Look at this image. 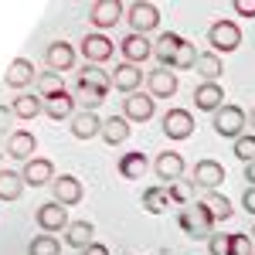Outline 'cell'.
I'll list each match as a JSON object with an SVG mask.
<instances>
[{"instance_id": "6da1fadb", "label": "cell", "mask_w": 255, "mask_h": 255, "mask_svg": "<svg viewBox=\"0 0 255 255\" xmlns=\"http://www.w3.org/2000/svg\"><path fill=\"white\" fill-rule=\"evenodd\" d=\"M187 187H180V184H153V187H146L143 191V208L150 211V215H163L170 204L177 208H187Z\"/></svg>"}, {"instance_id": "7a4b0ae2", "label": "cell", "mask_w": 255, "mask_h": 255, "mask_svg": "<svg viewBox=\"0 0 255 255\" xmlns=\"http://www.w3.org/2000/svg\"><path fill=\"white\" fill-rule=\"evenodd\" d=\"M177 225H180L191 238H211L215 235V215H211L201 201L180 208V211H177Z\"/></svg>"}, {"instance_id": "3957f363", "label": "cell", "mask_w": 255, "mask_h": 255, "mask_svg": "<svg viewBox=\"0 0 255 255\" xmlns=\"http://www.w3.org/2000/svg\"><path fill=\"white\" fill-rule=\"evenodd\" d=\"M245 123H249L245 109H242V106H232V102H225V106L218 109L215 116H211V126H215V133H218V136H225V139L245 136V133H242V129H245Z\"/></svg>"}, {"instance_id": "277c9868", "label": "cell", "mask_w": 255, "mask_h": 255, "mask_svg": "<svg viewBox=\"0 0 255 255\" xmlns=\"http://www.w3.org/2000/svg\"><path fill=\"white\" fill-rule=\"evenodd\" d=\"M126 20H129V27H133V34H143V38H146L150 31H157L160 7L150 3V0H136V3L126 7Z\"/></svg>"}, {"instance_id": "5b68a950", "label": "cell", "mask_w": 255, "mask_h": 255, "mask_svg": "<svg viewBox=\"0 0 255 255\" xmlns=\"http://www.w3.org/2000/svg\"><path fill=\"white\" fill-rule=\"evenodd\" d=\"M208 41H211V48H215V55H228V51H238L242 48V27H238L235 20H215L211 27H208Z\"/></svg>"}, {"instance_id": "8992f818", "label": "cell", "mask_w": 255, "mask_h": 255, "mask_svg": "<svg viewBox=\"0 0 255 255\" xmlns=\"http://www.w3.org/2000/svg\"><path fill=\"white\" fill-rule=\"evenodd\" d=\"M123 14H126V7L116 3V0H96V3L89 7V24L99 27V34H102V31H109V27H116L119 20H123Z\"/></svg>"}, {"instance_id": "52a82bcc", "label": "cell", "mask_w": 255, "mask_h": 255, "mask_svg": "<svg viewBox=\"0 0 255 255\" xmlns=\"http://www.w3.org/2000/svg\"><path fill=\"white\" fill-rule=\"evenodd\" d=\"M38 228L44 232V235H55V232H68V211H65V204H58V201H48V204H41L38 208Z\"/></svg>"}, {"instance_id": "ba28073f", "label": "cell", "mask_w": 255, "mask_h": 255, "mask_svg": "<svg viewBox=\"0 0 255 255\" xmlns=\"http://www.w3.org/2000/svg\"><path fill=\"white\" fill-rule=\"evenodd\" d=\"M163 133H167V139H187L191 133H194V116L187 113V109H167V116H163Z\"/></svg>"}, {"instance_id": "9c48e42d", "label": "cell", "mask_w": 255, "mask_h": 255, "mask_svg": "<svg viewBox=\"0 0 255 255\" xmlns=\"http://www.w3.org/2000/svg\"><path fill=\"white\" fill-rule=\"evenodd\" d=\"M113 51H116L113 41L106 38V34H99V31L82 38V55H85L89 65H102V61H109V58H113Z\"/></svg>"}, {"instance_id": "30bf717a", "label": "cell", "mask_w": 255, "mask_h": 255, "mask_svg": "<svg viewBox=\"0 0 255 255\" xmlns=\"http://www.w3.org/2000/svg\"><path fill=\"white\" fill-rule=\"evenodd\" d=\"M225 184V167L218 160H197L194 163V187H204V191H218Z\"/></svg>"}, {"instance_id": "8fae6325", "label": "cell", "mask_w": 255, "mask_h": 255, "mask_svg": "<svg viewBox=\"0 0 255 255\" xmlns=\"http://www.w3.org/2000/svg\"><path fill=\"white\" fill-rule=\"evenodd\" d=\"M44 61H48V72H68V68H75V48L68 44V41H51L48 44V51H44Z\"/></svg>"}, {"instance_id": "7c38bea8", "label": "cell", "mask_w": 255, "mask_h": 255, "mask_svg": "<svg viewBox=\"0 0 255 255\" xmlns=\"http://www.w3.org/2000/svg\"><path fill=\"white\" fill-rule=\"evenodd\" d=\"M20 177H24V184H31V187H44V184H55V163L44 157H34L24 163V170H20Z\"/></svg>"}, {"instance_id": "4fadbf2b", "label": "cell", "mask_w": 255, "mask_h": 255, "mask_svg": "<svg viewBox=\"0 0 255 255\" xmlns=\"http://www.w3.org/2000/svg\"><path fill=\"white\" fill-rule=\"evenodd\" d=\"M194 106L201 113H211V116H215L218 109L225 106V89H221L218 82H201L194 89Z\"/></svg>"}, {"instance_id": "5bb4252c", "label": "cell", "mask_w": 255, "mask_h": 255, "mask_svg": "<svg viewBox=\"0 0 255 255\" xmlns=\"http://www.w3.org/2000/svg\"><path fill=\"white\" fill-rule=\"evenodd\" d=\"M34 150H38V139H34L31 129H14V133L7 136V157L27 163V160H34Z\"/></svg>"}, {"instance_id": "9a60e30c", "label": "cell", "mask_w": 255, "mask_h": 255, "mask_svg": "<svg viewBox=\"0 0 255 255\" xmlns=\"http://www.w3.org/2000/svg\"><path fill=\"white\" fill-rule=\"evenodd\" d=\"M119 51H123V58L129 61V65H143V61L153 55V44L143 38V34H133V31H129L126 38L119 41Z\"/></svg>"}, {"instance_id": "2e32d148", "label": "cell", "mask_w": 255, "mask_h": 255, "mask_svg": "<svg viewBox=\"0 0 255 255\" xmlns=\"http://www.w3.org/2000/svg\"><path fill=\"white\" fill-rule=\"evenodd\" d=\"M153 170H157V177L163 184H177L184 177V157L177 150H163L157 157V163H153Z\"/></svg>"}, {"instance_id": "e0dca14e", "label": "cell", "mask_w": 255, "mask_h": 255, "mask_svg": "<svg viewBox=\"0 0 255 255\" xmlns=\"http://www.w3.org/2000/svg\"><path fill=\"white\" fill-rule=\"evenodd\" d=\"M153 96H146V92H133V96H126L123 102V116L133 119V123H146V119H153Z\"/></svg>"}, {"instance_id": "ac0fdd59", "label": "cell", "mask_w": 255, "mask_h": 255, "mask_svg": "<svg viewBox=\"0 0 255 255\" xmlns=\"http://www.w3.org/2000/svg\"><path fill=\"white\" fill-rule=\"evenodd\" d=\"M51 191H55V201L58 204H65V208H72V204H79L82 201V180L79 177H72V174H58V180L51 184Z\"/></svg>"}, {"instance_id": "d6986e66", "label": "cell", "mask_w": 255, "mask_h": 255, "mask_svg": "<svg viewBox=\"0 0 255 255\" xmlns=\"http://www.w3.org/2000/svg\"><path fill=\"white\" fill-rule=\"evenodd\" d=\"M146 82H150V96L153 99H170L177 92V85H180L174 68H153L146 75Z\"/></svg>"}, {"instance_id": "ffe728a7", "label": "cell", "mask_w": 255, "mask_h": 255, "mask_svg": "<svg viewBox=\"0 0 255 255\" xmlns=\"http://www.w3.org/2000/svg\"><path fill=\"white\" fill-rule=\"evenodd\" d=\"M139 82H143V72H139V65L119 61L116 68H113V89L126 92V96H133V92H136V89H139Z\"/></svg>"}, {"instance_id": "44dd1931", "label": "cell", "mask_w": 255, "mask_h": 255, "mask_svg": "<svg viewBox=\"0 0 255 255\" xmlns=\"http://www.w3.org/2000/svg\"><path fill=\"white\" fill-rule=\"evenodd\" d=\"M3 82H7L10 89H27L31 82H38V72H34L31 58H14L10 68H7V75H3Z\"/></svg>"}, {"instance_id": "7402d4cb", "label": "cell", "mask_w": 255, "mask_h": 255, "mask_svg": "<svg viewBox=\"0 0 255 255\" xmlns=\"http://www.w3.org/2000/svg\"><path fill=\"white\" fill-rule=\"evenodd\" d=\"M180 48H184V38H180V34H174V31H163V34L157 38V44H153V55H157L160 68H170Z\"/></svg>"}, {"instance_id": "603a6c76", "label": "cell", "mask_w": 255, "mask_h": 255, "mask_svg": "<svg viewBox=\"0 0 255 255\" xmlns=\"http://www.w3.org/2000/svg\"><path fill=\"white\" fill-rule=\"evenodd\" d=\"M72 136L75 139L102 136V119H99L96 113H75V116H72Z\"/></svg>"}, {"instance_id": "cb8c5ba5", "label": "cell", "mask_w": 255, "mask_h": 255, "mask_svg": "<svg viewBox=\"0 0 255 255\" xmlns=\"http://www.w3.org/2000/svg\"><path fill=\"white\" fill-rule=\"evenodd\" d=\"M75 96H68V92H61V96H55V99H44V116L48 119H72L75 116Z\"/></svg>"}, {"instance_id": "d4e9b609", "label": "cell", "mask_w": 255, "mask_h": 255, "mask_svg": "<svg viewBox=\"0 0 255 255\" xmlns=\"http://www.w3.org/2000/svg\"><path fill=\"white\" fill-rule=\"evenodd\" d=\"M96 228H92V221H72L68 225V232H65V242L72 245V249H79V252H85L92 242H96Z\"/></svg>"}, {"instance_id": "484cf974", "label": "cell", "mask_w": 255, "mask_h": 255, "mask_svg": "<svg viewBox=\"0 0 255 255\" xmlns=\"http://www.w3.org/2000/svg\"><path fill=\"white\" fill-rule=\"evenodd\" d=\"M102 139H106L109 146L126 143V139H129V123H126V116H109V119H102Z\"/></svg>"}, {"instance_id": "4316f807", "label": "cell", "mask_w": 255, "mask_h": 255, "mask_svg": "<svg viewBox=\"0 0 255 255\" xmlns=\"http://www.w3.org/2000/svg\"><path fill=\"white\" fill-rule=\"evenodd\" d=\"M146 157L139 153V150H129V153H123L119 157V177H126V180H139V177L146 174Z\"/></svg>"}, {"instance_id": "83f0119b", "label": "cell", "mask_w": 255, "mask_h": 255, "mask_svg": "<svg viewBox=\"0 0 255 255\" xmlns=\"http://www.w3.org/2000/svg\"><path fill=\"white\" fill-rule=\"evenodd\" d=\"M24 177H20V170H0V201H17L20 194H24Z\"/></svg>"}, {"instance_id": "f1b7e54d", "label": "cell", "mask_w": 255, "mask_h": 255, "mask_svg": "<svg viewBox=\"0 0 255 255\" xmlns=\"http://www.w3.org/2000/svg\"><path fill=\"white\" fill-rule=\"evenodd\" d=\"M75 102L82 106V113H96V106L106 102V89H96V85L79 82V85H75Z\"/></svg>"}, {"instance_id": "f546056e", "label": "cell", "mask_w": 255, "mask_h": 255, "mask_svg": "<svg viewBox=\"0 0 255 255\" xmlns=\"http://www.w3.org/2000/svg\"><path fill=\"white\" fill-rule=\"evenodd\" d=\"M194 72L204 82H218V75L225 72V68H221V55H215V51H201V55H197Z\"/></svg>"}, {"instance_id": "4dcf8cb0", "label": "cell", "mask_w": 255, "mask_h": 255, "mask_svg": "<svg viewBox=\"0 0 255 255\" xmlns=\"http://www.w3.org/2000/svg\"><path fill=\"white\" fill-rule=\"evenodd\" d=\"M201 204L215 215V221H228V218L235 215V211H232V201H228L225 194H218V191H208V194L201 197Z\"/></svg>"}, {"instance_id": "1f68e13d", "label": "cell", "mask_w": 255, "mask_h": 255, "mask_svg": "<svg viewBox=\"0 0 255 255\" xmlns=\"http://www.w3.org/2000/svg\"><path fill=\"white\" fill-rule=\"evenodd\" d=\"M10 109H14V116H17V119H34V116L44 113V99H38V96H17Z\"/></svg>"}, {"instance_id": "d6a6232c", "label": "cell", "mask_w": 255, "mask_h": 255, "mask_svg": "<svg viewBox=\"0 0 255 255\" xmlns=\"http://www.w3.org/2000/svg\"><path fill=\"white\" fill-rule=\"evenodd\" d=\"M79 82H85V85H96V89H113V72H102L99 65H85L82 68V75H79Z\"/></svg>"}, {"instance_id": "836d02e7", "label": "cell", "mask_w": 255, "mask_h": 255, "mask_svg": "<svg viewBox=\"0 0 255 255\" xmlns=\"http://www.w3.org/2000/svg\"><path fill=\"white\" fill-rule=\"evenodd\" d=\"M38 92H41V99L61 96V92H65V82H61V75H58V72H41V75H38Z\"/></svg>"}, {"instance_id": "e575fe53", "label": "cell", "mask_w": 255, "mask_h": 255, "mask_svg": "<svg viewBox=\"0 0 255 255\" xmlns=\"http://www.w3.org/2000/svg\"><path fill=\"white\" fill-rule=\"evenodd\" d=\"M27 255H61V245H58V238H51V235H34L31 238V245H27Z\"/></svg>"}, {"instance_id": "d590c367", "label": "cell", "mask_w": 255, "mask_h": 255, "mask_svg": "<svg viewBox=\"0 0 255 255\" xmlns=\"http://www.w3.org/2000/svg\"><path fill=\"white\" fill-rule=\"evenodd\" d=\"M235 157L242 163H252L255 160V136H238L235 139Z\"/></svg>"}, {"instance_id": "8d00e7d4", "label": "cell", "mask_w": 255, "mask_h": 255, "mask_svg": "<svg viewBox=\"0 0 255 255\" xmlns=\"http://www.w3.org/2000/svg\"><path fill=\"white\" fill-rule=\"evenodd\" d=\"M208 252L211 255H232V235H211L208 238Z\"/></svg>"}, {"instance_id": "74e56055", "label": "cell", "mask_w": 255, "mask_h": 255, "mask_svg": "<svg viewBox=\"0 0 255 255\" xmlns=\"http://www.w3.org/2000/svg\"><path fill=\"white\" fill-rule=\"evenodd\" d=\"M232 255H255L252 252V238L235 232V235H232Z\"/></svg>"}, {"instance_id": "f35d334b", "label": "cell", "mask_w": 255, "mask_h": 255, "mask_svg": "<svg viewBox=\"0 0 255 255\" xmlns=\"http://www.w3.org/2000/svg\"><path fill=\"white\" fill-rule=\"evenodd\" d=\"M235 10L242 17H255V0H235Z\"/></svg>"}, {"instance_id": "ab89813d", "label": "cell", "mask_w": 255, "mask_h": 255, "mask_svg": "<svg viewBox=\"0 0 255 255\" xmlns=\"http://www.w3.org/2000/svg\"><path fill=\"white\" fill-rule=\"evenodd\" d=\"M242 208H245L249 215H255V187H245V194H242Z\"/></svg>"}, {"instance_id": "60d3db41", "label": "cell", "mask_w": 255, "mask_h": 255, "mask_svg": "<svg viewBox=\"0 0 255 255\" xmlns=\"http://www.w3.org/2000/svg\"><path fill=\"white\" fill-rule=\"evenodd\" d=\"M10 119H14V109L0 106V133H3V129H10Z\"/></svg>"}, {"instance_id": "b9f144b4", "label": "cell", "mask_w": 255, "mask_h": 255, "mask_svg": "<svg viewBox=\"0 0 255 255\" xmlns=\"http://www.w3.org/2000/svg\"><path fill=\"white\" fill-rule=\"evenodd\" d=\"M82 255H109V249H106L102 242H92V245H89V249H85Z\"/></svg>"}, {"instance_id": "7bdbcfd3", "label": "cell", "mask_w": 255, "mask_h": 255, "mask_svg": "<svg viewBox=\"0 0 255 255\" xmlns=\"http://www.w3.org/2000/svg\"><path fill=\"white\" fill-rule=\"evenodd\" d=\"M245 184L255 187V160H252V163H245Z\"/></svg>"}, {"instance_id": "ee69618b", "label": "cell", "mask_w": 255, "mask_h": 255, "mask_svg": "<svg viewBox=\"0 0 255 255\" xmlns=\"http://www.w3.org/2000/svg\"><path fill=\"white\" fill-rule=\"evenodd\" d=\"M249 123H252V129H255V109H252V113H249Z\"/></svg>"}, {"instance_id": "f6af8a7d", "label": "cell", "mask_w": 255, "mask_h": 255, "mask_svg": "<svg viewBox=\"0 0 255 255\" xmlns=\"http://www.w3.org/2000/svg\"><path fill=\"white\" fill-rule=\"evenodd\" d=\"M252 242H255V228H252Z\"/></svg>"}]
</instances>
